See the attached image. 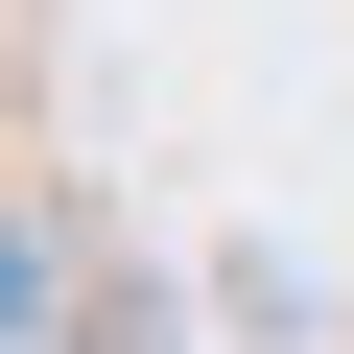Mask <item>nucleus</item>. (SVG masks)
Segmentation results:
<instances>
[]
</instances>
